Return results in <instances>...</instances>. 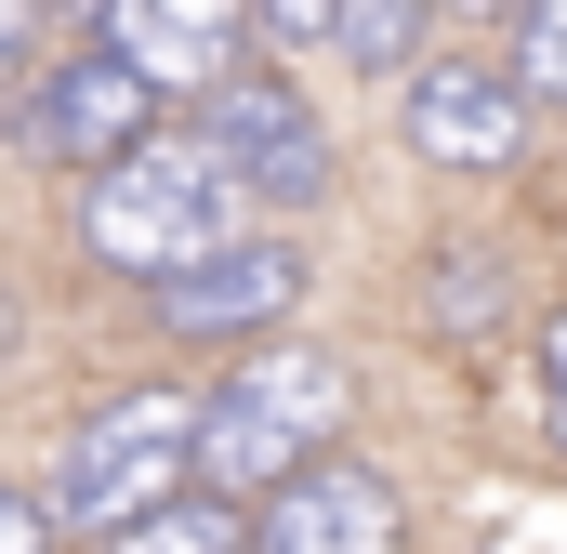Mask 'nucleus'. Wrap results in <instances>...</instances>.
I'll return each instance as SVG.
<instances>
[{"mask_svg":"<svg viewBox=\"0 0 567 554\" xmlns=\"http://www.w3.org/2000/svg\"><path fill=\"white\" fill-rule=\"evenodd\" d=\"M357 397V370L330 343H251L212 397H198V435H185V489L225 502V515H265L290 475L330 449V422Z\"/></svg>","mask_w":567,"mask_h":554,"instance_id":"1","label":"nucleus"},{"mask_svg":"<svg viewBox=\"0 0 567 554\" xmlns=\"http://www.w3.org/2000/svg\"><path fill=\"white\" fill-rule=\"evenodd\" d=\"M396 133L423 145L435 172H515L528 158V106L502 93V66H423L396 93Z\"/></svg>","mask_w":567,"mask_h":554,"instance_id":"8","label":"nucleus"},{"mask_svg":"<svg viewBox=\"0 0 567 554\" xmlns=\"http://www.w3.org/2000/svg\"><path fill=\"white\" fill-rule=\"evenodd\" d=\"M488 304H502V265H488V252L435 265V330H488Z\"/></svg>","mask_w":567,"mask_h":554,"instance_id":"12","label":"nucleus"},{"mask_svg":"<svg viewBox=\"0 0 567 554\" xmlns=\"http://www.w3.org/2000/svg\"><path fill=\"white\" fill-rule=\"evenodd\" d=\"M0 554H53V515H40L27 489H0Z\"/></svg>","mask_w":567,"mask_h":554,"instance_id":"14","label":"nucleus"},{"mask_svg":"<svg viewBox=\"0 0 567 554\" xmlns=\"http://www.w3.org/2000/svg\"><path fill=\"white\" fill-rule=\"evenodd\" d=\"M225 212H238V185L212 172V145H198V133H145L133 158L93 172V198H80V252L172 290L185 265L225 252Z\"/></svg>","mask_w":567,"mask_h":554,"instance_id":"2","label":"nucleus"},{"mask_svg":"<svg viewBox=\"0 0 567 554\" xmlns=\"http://www.w3.org/2000/svg\"><path fill=\"white\" fill-rule=\"evenodd\" d=\"M212 172L238 185V198H317L330 185V120H317V93H290V80H265V66H238L225 93H212Z\"/></svg>","mask_w":567,"mask_h":554,"instance_id":"5","label":"nucleus"},{"mask_svg":"<svg viewBox=\"0 0 567 554\" xmlns=\"http://www.w3.org/2000/svg\"><path fill=\"white\" fill-rule=\"evenodd\" d=\"M502 93H515L528 120H542V106L567 93V0H542V13H515V66H502Z\"/></svg>","mask_w":567,"mask_h":554,"instance_id":"11","label":"nucleus"},{"mask_svg":"<svg viewBox=\"0 0 567 554\" xmlns=\"http://www.w3.org/2000/svg\"><path fill=\"white\" fill-rule=\"evenodd\" d=\"M303 252L290 238H225L212 265H185L158 290V330L172 343H290V317H303Z\"/></svg>","mask_w":567,"mask_h":554,"instance_id":"6","label":"nucleus"},{"mask_svg":"<svg viewBox=\"0 0 567 554\" xmlns=\"http://www.w3.org/2000/svg\"><path fill=\"white\" fill-rule=\"evenodd\" d=\"M423 40V13H330V53H357V66H396Z\"/></svg>","mask_w":567,"mask_h":554,"instance_id":"13","label":"nucleus"},{"mask_svg":"<svg viewBox=\"0 0 567 554\" xmlns=\"http://www.w3.org/2000/svg\"><path fill=\"white\" fill-rule=\"evenodd\" d=\"M93 53L133 80L145 106H172V93L212 106L251 66V13H225V0H120V13H93Z\"/></svg>","mask_w":567,"mask_h":554,"instance_id":"4","label":"nucleus"},{"mask_svg":"<svg viewBox=\"0 0 567 554\" xmlns=\"http://www.w3.org/2000/svg\"><path fill=\"white\" fill-rule=\"evenodd\" d=\"M238 554H396V489L370 462H303L278 502L238 529Z\"/></svg>","mask_w":567,"mask_h":554,"instance_id":"7","label":"nucleus"},{"mask_svg":"<svg viewBox=\"0 0 567 554\" xmlns=\"http://www.w3.org/2000/svg\"><path fill=\"white\" fill-rule=\"evenodd\" d=\"M27 40H40V13H13V0H0V93L27 80Z\"/></svg>","mask_w":567,"mask_h":554,"instance_id":"16","label":"nucleus"},{"mask_svg":"<svg viewBox=\"0 0 567 554\" xmlns=\"http://www.w3.org/2000/svg\"><path fill=\"white\" fill-rule=\"evenodd\" d=\"M185 435H198V397L185 383H120V397H93V422L66 435V475H53V529H93V542H120L145 529L158 502H185Z\"/></svg>","mask_w":567,"mask_h":554,"instance_id":"3","label":"nucleus"},{"mask_svg":"<svg viewBox=\"0 0 567 554\" xmlns=\"http://www.w3.org/2000/svg\"><path fill=\"white\" fill-rule=\"evenodd\" d=\"M238 529H251V515H225V502H198V489H185V502H158L145 529H120L106 554H238Z\"/></svg>","mask_w":567,"mask_h":554,"instance_id":"10","label":"nucleus"},{"mask_svg":"<svg viewBox=\"0 0 567 554\" xmlns=\"http://www.w3.org/2000/svg\"><path fill=\"white\" fill-rule=\"evenodd\" d=\"M27 133H40V158H66V172H106V158H133L158 133V106H145L106 53H80V66H53L27 93Z\"/></svg>","mask_w":567,"mask_h":554,"instance_id":"9","label":"nucleus"},{"mask_svg":"<svg viewBox=\"0 0 567 554\" xmlns=\"http://www.w3.org/2000/svg\"><path fill=\"white\" fill-rule=\"evenodd\" d=\"M542 397H555V449H567V304L542 317Z\"/></svg>","mask_w":567,"mask_h":554,"instance_id":"15","label":"nucleus"},{"mask_svg":"<svg viewBox=\"0 0 567 554\" xmlns=\"http://www.w3.org/2000/svg\"><path fill=\"white\" fill-rule=\"evenodd\" d=\"M0 357H13V290H0Z\"/></svg>","mask_w":567,"mask_h":554,"instance_id":"17","label":"nucleus"}]
</instances>
